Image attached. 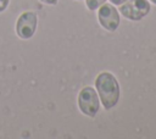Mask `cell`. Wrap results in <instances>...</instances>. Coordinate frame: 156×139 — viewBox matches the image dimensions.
Wrapping results in <instances>:
<instances>
[{"label":"cell","instance_id":"9c48e42d","mask_svg":"<svg viewBox=\"0 0 156 139\" xmlns=\"http://www.w3.org/2000/svg\"><path fill=\"white\" fill-rule=\"evenodd\" d=\"M113 5H122V4H124L127 0H110Z\"/></svg>","mask_w":156,"mask_h":139},{"label":"cell","instance_id":"7a4b0ae2","mask_svg":"<svg viewBox=\"0 0 156 139\" xmlns=\"http://www.w3.org/2000/svg\"><path fill=\"white\" fill-rule=\"evenodd\" d=\"M151 10V5L147 0H127L119 6L122 16L130 21H140Z\"/></svg>","mask_w":156,"mask_h":139},{"label":"cell","instance_id":"6da1fadb","mask_svg":"<svg viewBox=\"0 0 156 139\" xmlns=\"http://www.w3.org/2000/svg\"><path fill=\"white\" fill-rule=\"evenodd\" d=\"M95 87L100 96L101 104L106 110L116 106L119 99V84L115 76L110 72H101L95 79Z\"/></svg>","mask_w":156,"mask_h":139},{"label":"cell","instance_id":"30bf717a","mask_svg":"<svg viewBox=\"0 0 156 139\" xmlns=\"http://www.w3.org/2000/svg\"><path fill=\"white\" fill-rule=\"evenodd\" d=\"M150 1H151L152 4H155V5H156V0H150Z\"/></svg>","mask_w":156,"mask_h":139},{"label":"cell","instance_id":"5b68a950","mask_svg":"<svg viewBox=\"0 0 156 139\" xmlns=\"http://www.w3.org/2000/svg\"><path fill=\"white\" fill-rule=\"evenodd\" d=\"M98 18L100 24L110 32H113L119 26V15L118 11L110 4H102L98 12Z\"/></svg>","mask_w":156,"mask_h":139},{"label":"cell","instance_id":"ba28073f","mask_svg":"<svg viewBox=\"0 0 156 139\" xmlns=\"http://www.w3.org/2000/svg\"><path fill=\"white\" fill-rule=\"evenodd\" d=\"M40 1L44 4H48V5H56L58 0H40Z\"/></svg>","mask_w":156,"mask_h":139},{"label":"cell","instance_id":"277c9868","mask_svg":"<svg viewBox=\"0 0 156 139\" xmlns=\"http://www.w3.org/2000/svg\"><path fill=\"white\" fill-rule=\"evenodd\" d=\"M38 18L32 11H26L20 15L16 22V33L21 39H29L34 35L37 30Z\"/></svg>","mask_w":156,"mask_h":139},{"label":"cell","instance_id":"52a82bcc","mask_svg":"<svg viewBox=\"0 0 156 139\" xmlns=\"http://www.w3.org/2000/svg\"><path fill=\"white\" fill-rule=\"evenodd\" d=\"M9 2H10V0H0V12L5 11L7 9Z\"/></svg>","mask_w":156,"mask_h":139},{"label":"cell","instance_id":"3957f363","mask_svg":"<svg viewBox=\"0 0 156 139\" xmlns=\"http://www.w3.org/2000/svg\"><path fill=\"white\" fill-rule=\"evenodd\" d=\"M78 106L84 115L89 117H94L100 109L98 93L91 87L83 88L78 95Z\"/></svg>","mask_w":156,"mask_h":139},{"label":"cell","instance_id":"8992f818","mask_svg":"<svg viewBox=\"0 0 156 139\" xmlns=\"http://www.w3.org/2000/svg\"><path fill=\"white\" fill-rule=\"evenodd\" d=\"M105 1L106 0H85V4L90 11H94V10L99 9L102 4H105Z\"/></svg>","mask_w":156,"mask_h":139}]
</instances>
